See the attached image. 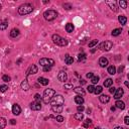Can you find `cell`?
<instances>
[{
	"mask_svg": "<svg viewBox=\"0 0 129 129\" xmlns=\"http://www.w3.org/2000/svg\"><path fill=\"white\" fill-rule=\"evenodd\" d=\"M33 11V6L29 3H24L18 7V13L20 15H26Z\"/></svg>",
	"mask_w": 129,
	"mask_h": 129,
	"instance_id": "cell-1",
	"label": "cell"
},
{
	"mask_svg": "<svg viewBox=\"0 0 129 129\" xmlns=\"http://www.w3.org/2000/svg\"><path fill=\"white\" fill-rule=\"evenodd\" d=\"M56 95V91H54V89H46L43 92V102L46 103V104H48L51 99H53V97Z\"/></svg>",
	"mask_w": 129,
	"mask_h": 129,
	"instance_id": "cell-2",
	"label": "cell"
},
{
	"mask_svg": "<svg viewBox=\"0 0 129 129\" xmlns=\"http://www.w3.org/2000/svg\"><path fill=\"white\" fill-rule=\"evenodd\" d=\"M51 39H53L54 43H56L57 46H60V47H66L68 44V40L66 38L60 36L59 34H54L51 36Z\"/></svg>",
	"mask_w": 129,
	"mask_h": 129,
	"instance_id": "cell-3",
	"label": "cell"
},
{
	"mask_svg": "<svg viewBox=\"0 0 129 129\" xmlns=\"http://www.w3.org/2000/svg\"><path fill=\"white\" fill-rule=\"evenodd\" d=\"M43 17L47 21H53L57 17V12L56 10H53V9H50L43 13Z\"/></svg>",
	"mask_w": 129,
	"mask_h": 129,
	"instance_id": "cell-4",
	"label": "cell"
},
{
	"mask_svg": "<svg viewBox=\"0 0 129 129\" xmlns=\"http://www.w3.org/2000/svg\"><path fill=\"white\" fill-rule=\"evenodd\" d=\"M64 103V99L62 95H56L53 97L50 101L51 106H63Z\"/></svg>",
	"mask_w": 129,
	"mask_h": 129,
	"instance_id": "cell-5",
	"label": "cell"
},
{
	"mask_svg": "<svg viewBox=\"0 0 129 129\" xmlns=\"http://www.w3.org/2000/svg\"><path fill=\"white\" fill-rule=\"evenodd\" d=\"M39 64L43 67H54V61L53 59H47V57H43V59L39 60Z\"/></svg>",
	"mask_w": 129,
	"mask_h": 129,
	"instance_id": "cell-6",
	"label": "cell"
},
{
	"mask_svg": "<svg viewBox=\"0 0 129 129\" xmlns=\"http://www.w3.org/2000/svg\"><path fill=\"white\" fill-rule=\"evenodd\" d=\"M112 47H113L112 41H110V40H105V41H103V43L100 44V50H105V51H108V50H111Z\"/></svg>",
	"mask_w": 129,
	"mask_h": 129,
	"instance_id": "cell-7",
	"label": "cell"
},
{
	"mask_svg": "<svg viewBox=\"0 0 129 129\" xmlns=\"http://www.w3.org/2000/svg\"><path fill=\"white\" fill-rule=\"evenodd\" d=\"M30 108H31V110H33V111L40 110V109H41V103H40V101H34V102H32L31 104H30Z\"/></svg>",
	"mask_w": 129,
	"mask_h": 129,
	"instance_id": "cell-8",
	"label": "cell"
},
{
	"mask_svg": "<svg viewBox=\"0 0 129 129\" xmlns=\"http://www.w3.org/2000/svg\"><path fill=\"white\" fill-rule=\"evenodd\" d=\"M36 73H37V67L35 66V64H31L26 71V76L34 75V74H36Z\"/></svg>",
	"mask_w": 129,
	"mask_h": 129,
	"instance_id": "cell-9",
	"label": "cell"
},
{
	"mask_svg": "<svg viewBox=\"0 0 129 129\" xmlns=\"http://www.w3.org/2000/svg\"><path fill=\"white\" fill-rule=\"evenodd\" d=\"M57 79H59L60 82H66L68 80V75L66 72H64V71H61L59 73V75H57Z\"/></svg>",
	"mask_w": 129,
	"mask_h": 129,
	"instance_id": "cell-10",
	"label": "cell"
},
{
	"mask_svg": "<svg viewBox=\"0 0 129 129\" xmlns=\"http://www.w3.org/2000/svg\"><path fill=\"white\" fill-rule=\"evenodd\" d=\"M123 94H124L123 89H122V88H118V89H116V91L114 93V98L116 100H119L122 96H123Z\"/></svg>",
	"mask_w": 129,
	"mask_h": 129,
	"instance_id": "cell-11",
	"label": "cell"
},
{
	"mask_svg": "<svg viewBox=\"0 0 129 129\" xmlns=\"http://www.w3.org/2000/svg\"><path fill=\"white\" fill-rule=\"evenodd\" d=\"M12 113H13L14 115H19L21 113V108L20 106L18 104H13L12 106Z\"/></svg>",
	"mask_w": 129,
	"mask_h": 129,
	"instance_id": "cell-12",
	"label": "cell"
},
{
	"mask_svg": "<svg viewBox=\"0 0 129 129\" xmlns=\"http://www.w3.org/2000/svg\"><path fill=\"white\" fill-rule=\"evenodd\" d=\"M106 3H107V5L111 8V10H113L114 12H117L118 8H117V5H116L115 1H106Z\"/></svg>",
	"mask_w": 129,
	"mask_h": 129,
	"instance_id": "cell-13",
	"label": "cell"
},
{
	"mask_svg": "<svg viewBox=\"0 0 129 129\" xmlns=\"http://www.w3.org/2000/svg\"><path fill=\"white\" fill-rule=\"evenodd\" d=\"M108 60L106 59V57H100V60H99V64H100V67H102V68H105V67H107L108 66Z\"/></svg>",
	"mask_w": 129,
	"mask_h": 129,
	"instance_id": "cell-14",
	"label": "cell"
},
{
	"mask_svg": "<svg viewBox=\"0 0 129 129\" xmlns=\"http://www.w3.org/2000/svg\"><path fill=\"white\" fill-rule=\"evenodd\" d=\"M20 86H21V89L23 90V91H27V90L29 89V84H28V82H27L26 79H24L23 81H22Z\"/></svg>",
	"mask_w": 129,
	"mask_h": 129,
	"instance_id": "cell-15",
	"label": "cell"
},
{
	"mask_svg": "<svg viewBox=\"0 0 129 129\" xmlns=\"http://www.w3.org/2000/svg\"><path fill=\"white\" fill-rule=\"evenodd\" d=\"M99 99H100V102L103 103V104L108 103L109 101H110V97H109L108 95H101L99 97Z\"/></svg>",
	"mask_w": 129,
	"mask_h": 129,
	"instance_id": "cell-16",
	"label": "cell"
},
{
	"mask_svg": "<svg viewBox=\"0 0 129 129\" xmlns=\"http://www.w3.org/2000/svg\"><path fill=\"white\" fill-rule=\"evenodd\" d=\"M74 91H75V92H76V93H77V94H78L79 96H81V95L84 96V95L86 94V91H85V90H84V89L82 88V87H76V88L74 89Z\"/></svg>",
	"mask_w": 129,
	"mask_h": 129,
	"instance_id": "cell-17",
	"label": "cell"
},
{
	"mask_svg": "<svg viewBox=\"0 0 129 129\" xmlns=\"http://www.w3.org/2000/svg\"><path fill=\"white\" fill-rule=\"evenodd\" d=\"M37 82L40 84V85H43V86H47V84H48V79H47V78H43V77H39V78L37 79Z\"/></svg>",
	"mask_w": 129,
	"mask_h": 129,
	"instance_id": "cell-18",
	"label": "cell"
},
{
	"mask_svg": "<svg viewBox=\"0 0 129 129\" xmlns=\"http://www.w3.org/2000/svg\"><path fill=\"white\" fill-rule=\"evenodd\" d=\"M116 105V108L118 109H121V110H123V109H125V103L123 101H120V100H117L115 103Z\"/></svg>",
	"mask_w": 129,
	"mask_h": 129,
	"instance_id": "cell-19",
	"label": "cell"
},
{
	"mask_svg": "<svg viewBox=\"0 0 129 129\" xmlns=\"http://www.w3.org/2000/svg\"><path fill=\"white\" fill-rule=\"evenodd\" d=\"M19 33H20L19 29H17V28H12L11 31H10V36H11V37H13V38H15V37H17V36H18Z\"/></svg>",
	"mask_w": 129,
	"mask_h": 129,
	"instance_id": "cell-20",
	"label": "cell"
},
{
	"mask_svg": "<svg viewBox=\"0 0 129 129\" xmlns=\"http://www.w3.org/2000/svg\"><path fill=\"white\" fill-rule=\"evenodd\" d=\"M8 26L7 20H0V30H4Z\"/></svg>",
	"mask_w": 129,
	"mask_h": 129,
	"instance_id": "cell-21",
	"label": "cell"
},
{
	"mask_svg": "<svg viewBox=\"0 0 129 129\" xmlns=\"http://www.w3.org/2000/svg\"><path fill=\"white\" fill-rule=\"evenodd\" d=\"M74 29H75V26H74L73 23H67L66 24V30H67V32L71 33V32L74 31Z\"/></svg>",
	"mask_w": 129,
	"mask_h": 129,
	"instance_id": "cell-22",
	"label": "cell"
},
{
	"mask_svg": "<svg viewBox=\"0 0 129 129\" xmlns=\"http://www.w3.org/2000/svg\"><path fill=\"white\" fill-rule=\"evenodd\" d=\"M64 63L67 64H72L74 63V59L72 57H70L69 54H66V57H64Z\"/></svg>",
	"mask_w": 129,
	"mask_h": 129,
	"instance_id": "cell-23",
	"label": "cell"
},
{
	"mask_svg": "<svg viewBox=\"0 0 129 129\" xmlns=\"http://www.w3.org/2000/svg\"><path fill=\"white\" fill-rule=\"evenodd\" d=\"M118 21L120 22V23L122 25H125L126 24V22H127V18H126V16H124V15H120L118 17Z\"/></svg>",
	"mask_w": 129,
	"mask_h": 129,
	"instance_id": "cell-24",
	"label": "cell"
},
{
	"mask_svg": "<svg viewBox=\"0 0 129 129\" xmlns=\"http://www.w3.org/2000/svg\"><path fill=\"white\" fill-rule=\"evenodd\" d=\"M51 110L54 113H61L63 111V106H51Z\"/></svg>",
	"mask_w": 129,
	"mask_h": 129,
	"instance_id": "cell-25",
	"label": "cell"
},
{
	"mask_svg": "<svg viewBox=\"0 0 129 129\" xmlns=\"http://www.w3.org/2000/svg\"><path fill=\"white\" fill-rule=\"evenodd\" d=\"M75 102L77 103L78 105H82L83 103H84V98L83 97H81V96H76L75 97Z\"/></svg>",
	"mask_w": 129,
	"mask_h": 129,
	"instance_id": "cell-26",
	"label": "cell"
},
{
	"mask_svg": "<svg viewBox=\"0 0 129 129\" xmlns=\"http://www.w3.org/2000/svg\"><path fill=\"white\" fill-rule=\"evenodd\" d=\"M7 122H6V119L3 117H0V129H4Z\"/></svg>",
	"mask_w": 129,
	"mask_h": 129,
	"instance_id": "cell-27",
	"label": "cell"
},
{
	"mask_svg": "<svg viewBox=\"0 0 129 129\" xmlns=\"http://www.w3.org/2000/svg\"><path fill=\"white\" fill-rule=\"evenodd\" d=\"M121 32H122V29H121V28H115V29L112 30L111 34L113 35V36H118V35L121 33Z\"/></svg>",
	"mask_w": 129,
	"mask_h": 129,
	"instance_id": "cell-28",
	"label": "cell"
},
{
	"mask_svg": "<svg viewBox=\"0 0 129 129\" xmlns=\"http://www.w3.org/2000/svg\"><path fill=\"white\" fill-rule=\"evenodd\" d=\"M112 84H113V80L112 79H106L104 81V87H106V88H108V87H111L112 86Z\"/></svg>",
	"mask_w": 129,
	"mask_h": 129,
	"instance_id": "cell-29",
	"label": "cell"
},
{
	"mask_svg": "<svg viewBox=\"0 0 129 129\" xmlns=\"http://www.w3.org/2000/svg\"><path fill=\"white\" fill-rule=\"evenodd\" d=\"M91 125H92V120H91V119H86V120L84 121V123H83V126L85 128H89Z\"/></svg>",
	"mask_w": 129,
	"mask_h": 129,
	"instance_id": "cell-30",
	"label": "cell"
},
{
	"mask_svg": "<svg viewBox=\"0 0 129 129\" xmlns=\"http://www.w3.org/2000/svg\"><path fill=\"white\" fill-rule=\"evenodd\" d=\"M75 119L76 120H78V121H82L83 119H84V115H83V113H77V114H75Z\"/></svg>",
	"mask_w": 129,
	"mask_h": 129,
	"instance_id": "cell-31",
	"label": "cell"
},
{
	"mask_svg": "<svg viewBox=\"0 0 129 129\" xmlns=\"http://www.w3.org/2000/svg\"><path fill=\"white\" fill-rule=\"evenodd\" d=\"M102 91H103V88L101 86H97V87H95V90H94V93L96 95H99V94H101L102 93Z\"/></svg>",
	"mask_w": 129,
	"mask_h": 129,
	"instance_id": "cell-32",
	"label": "cell"
},
{
	"mask_svg": "<svg viewBox=\"0 0 129 129\" xmlns=\"http://www.w3.org/2000/svg\"><path fill=\"white\" fill-rule=\"evenodd\" d=\"M119 5H120L121 8L126 9L127 8V1H125V0H120V1H119Z\"/></svg>",
	"mask_w": 129,
	"mask_h": 129,
	"instance_id": "cell-33",
	"label": "cell"
},
{
	"mask_svg": "<svg viewBox=\"0 0 129 129\" xmlns=\"http://www.w3.org/2000/svg\"><path fill=\"white\" fill-rule=\"evenodd\" d=\"M108 73L110 74V75H114V74L116 73V68H115L114 66L108 67Z\"/></svg>",
	"mask_w": 129,
	"mask_h": 129,
	"instance_id": "cell-34",
	"label": "cell"
},
{
	"mask_svg": "<svg viewBox=\"0 0 129 129\" xmlns=\"http://www.w3.org/2000/svg\"><path fill=\"white\" fill-rule=\"evenodd\" d=\"M86 54H84V53H82V54H79V56H78V61L79 62H82V61H84V60H86Z\"/></svg>",
	"mask_w": 129,
	"mask_h": 129,
	"instance_id": "cell-35",
	"label": "cell"
},
{
	"mask_svg": "<svg viewBox=\"0 0 129 129\" xmlns=\"http://www.w3.org/2000/svg\"><path fill=\"white\" fill-rule=\"evenodd\" d=\"M8 90V86L7 85H1L0 86V92H2V93H4L6 92Z\"/></svg>",
	"mask_w": 129,
	"mask_h": 129,
	"instance_id": "cell-36",
	"label": "cell"
},
{
	"mask_svg": "<svg viewBox=\"0 0 129 129\" xmlns=\"http://www.w3.org/2000/svg\"><path fill=\"white\" fill-rule=\"evenodd\" d=\"M91 82L93 84H97V83L99 82V77L98 76H93L92 78H91Z\"/></svg>",
	"mask_w": 129,
	"mask_h": 129,
	"instance_id": "cell-37",
	"label": "cell"
},
{
	"mask_svg": "<svg viewBox=\"0 0 129 129\" xmlns=\"http://www.w3.org/2000/svg\"><path fill=\"white\" fill-rule=\"evenodd\" d=\"M63 7L66 9V10H70V9H72V5H71L70 3H64L63 5Z\"/></svg>",
	"mask_w": 129,
	"mask_h": 129,
	"instance_id": "cell-38",
	"label": "cell"
},
{
	"mask_svg": "<svg viewBox=\"0 0 129 129\" xmlns=\"http://www.w3.org/2000/svg\"><path fill=\"white\" fill-rule=\"evenodd\" d=\"M2 81H4V82L7 83V82H9V81H11V78L9 76H7V75H4L2 77Z\"/></svg>",
	"mask_w": 129,
	"mask_h": 129,
	"instance_id": "cell-39",
	"label": "cell"
},
{
	"mask_svg": "<svg viewBox=\"0 0 129 129\" xmlns=\"http://www.w3.org/2000/svg\"><path fill=\"white\" fill-rule=\"evenodd\" d=\"M97 43H98V40H97V39H94V40H92L91 43H89V47H95Z\"/></svg>",
	"mask_w": 129,
	"mask_h": 129,
	"instance_id": "cell-40",
	"label": "cell"
},
{
	"mask_svg": "<svg viewBox=\"0 0 129 129\" xmlns=\"http://www.w3.org/2000/svg\"><path fill=\"white\" fill-rule=\"evenodd\" d=\"M56 120L57 121V122H60V123H62V122L64 121V117L62 115H57V117H56Z\"/></svg>",
	"mask_w": 129,
	"mask_h": 129,
	"instance_id": "cell-41",
	"label": "cell"
},
{
	"mask_svg": "<svg viewBox=\"0 0 129 129\" xmlns=\"http://www.w3.org/2000/svg\"><path fill=\"white\" fill-rule=\"evenodd\" d=\"M84 109H85V108H84V106H83V105H79L78 107H77V110H78L79 113H82V112L84 111Z\"/></svg>",
	"mask_w": 129,
	"mask_h": 129,
	"instance_id": "cell-42",
	"label": "cell"
},
{
	"mask_svg": "<svg viewBox=\"0 0 129 129\" xmlns=\"http://www.w3.org/2000/svg\"><path fill=\"white\" fill-rule=\"evenodd\" d=\"M94 90H95V87L93 86V85H91V86L88 87V92L89 93H94Z\"/></svg>",
	"mask_w": 129,
	"mask_h": 129,
	"instance_id": "cell-43",
	"label": "cell"
},
{
	"mask_svg": "<svg viewBox=\"0 0 129 129\" xmlns=\"http://www.w3.org/2000/svg\"><path fill=\"white\" fill-rule=\"evenodd\" d=\"M34 99H35V101H41V97L39 94H35L34 95Z\"/></svg>",
	"mask_w": 129,
	"mask_h": 129,
	"instance_id": "cell-44",
	"label": "cell"
},
{
	"mask_svg": "<svg viewBox=\"0 0 129 129\" xmlns=\"http://www.w3.org/2000/svg\"><path fill=\"white\" fill-rule=\"evenodd\" d=\"M64 89H73V85L72 84H64Z\"/></svg>",
	"mask_w": 129,
	"mask_h": 129,
	"instance_id": "cell-45",
	"label": "cell"
},
{
	"mask_svg": "<svg viewBox=\"0 0 129 129\" xmlns=\"http://www.w3.org/2000/svg\"><path fill=\"white\" fill-rule=\"evenodd\" d=\"M124 122H125V124H126V125H129V116H125Z\"/></svg>",
	"mask_w": 129,
	"mask_h": 129,
	"instance_id": "cell-46",
	"label": "cell"
},
{
	"mask_svg": "<svg viewBox=\"0 0 129 129\" xmlns=\"http://www.w3.org/2000/svg\"><path fill=\"white\" fill-rule=\"evenodd\" d=\"M115 91H116V89L114 88V87H110V89H109V92H110L111 94H114Z\"/></svg>",
	"mask_w": 129,
	"mask_h": 129,
	"instance_id": "cell-47",
	"label": "cell"
},
{
	"mask_svg": "<svg viewBox=\"0 0 129 129\" xmlns=\"http://www.w3.org/2000/svg\"><path fill=\"white\" fill-rule=\"evenodd\" d=\"M50 69H51L50 67H43V71H44V72H50Z\"/></svg>",
	"mask_w": 129,
	"mask_h": 129,
	"instance_id": "cell-48",
	"label": "cell"
},
{
	"mask_svg": "<svg viewBox=\"0 0 129 129\" xmlns=\"http://www.w3.org/2000/svg\"><path fill=\"white\" fill-rule=\"evenodd\" d=\"M93 76H94V75H93V73H88V74H87V76H86V77H87V78H88V79H91Z\"/></svg>",
	"mask_w": 129,
	"mask_h": 129,
	"instance_id": "cell-49",
	"label": "cell"
},
{
	"mask_svg": "<svg viewBox=\"0 0 129 129\" xmlns=\"http://www.w3.org/2000/svg\"><path fill=\"white\" fill-rule=\"evenodd\" d=\"M123 70H124V67H123V66H122V67H120V68H119V71H118V72H119V73H120V74H121L122 72H123Z\"/></svg>",
	"mask_w": 129,
	"mask_h": 129,
	"instance_id": "cell-50",
	"label": "cell"
},
{
	"mask_svg": "<svg viewBox=\"0 0 129 129\" xmlns=\"http://www.w3.org/2000/svg\"><path fill=\"white\" fill-rule=\"evenodd\" d=\"M10 123H11L12 125L16 124V120H15V119H11V120H10Z\"/></svg>",
	"mask_w": 129,
	"mask_h": 129,
	"instance_id": "cell-51",
	"label": "cell"
},
{
	"mask_svg": "<svg viewBox=\"0 0 129 129\" xmlns=\"http://www.w3.org/2000/svg\"><path fill=\"white\" fill-rule=\"evenodd\" d=\"M80 84H81V85H85V84H86V81H85V80H80Z\"/></svg>",
	"mask_w": 129,
	"mask_h": 129,
	"instance_id": "cell-52",
	"label": "cell"
},
{
	"mask_svg": "<svg viewBox=\"0 0 129 129\" xmlns=\"http://www.w3.org/2000/svg\"><path fill=\"white\" fill-rule=\"evenodd\" d=\"M114 129H124L123 127H121V126H117V127H115Z\"/></svg>",
	"mask_w": 129,
	"mask_h": 129,
	"instance_id": "cell-53",
	"label": "cell"
},
{
	"mask_svg": "<svg viewBox=\"0 0 129 129\" xmlns=\"http://www.w3.org/2000/svg\"><path fill=\"white\" fill-rule=\"evenodd\" d=\"M111 111H115V107H111Z\"/></svg>",
	"mask_w": 129,
	"mask_h": 129,
	"instance_id": "cell-54",
	"label": "cell"
},
{
	"mask_svg": "<svg viewBox=\"0 0 129 129\" xmlns=\"http://www.w3.org/2000/svg\"><path fill=\"white\" fill-rule=\"evenodd\" d=\"M125 85H126V86H127V87H128V86H129V84H128V82H127V81H126V82H125Z\"/></svg>",
	"mask_w": 129,
	"mask_h": 129,
	"instance_id": "cell-55",
	"label": "cell"
},
{
	"mask_svg": "<svg viewBox=\"0 0 129 129\" xmlns=\"http://www.w3.org/2000/svg\"><path fill=\"white\" fill-rule=\"evenodd\" d=\"M1 8H2V5H1V4H0V10H1Z\"/></svg>",
	"mask_w": 129,
	"mask_h": 129,
	"instance_id": "cell-56",
	"label": "cell"
},
{
	"mask_svg": "<svg viewBox=\"0 0 129 129\" xmlns=\"http://www.w3.org/2000/svg\"><path fill=\"white\" fill-rule=\"evenodd\" d=\"M95 129H100V128H99V127H96V128H95Z\"/></svg>",
	"mask_w": 129,
	"mask_h": 129,
	"instance_id": "cell-57",
	"label": "cell"
},
{
	"mask_svg": "<svg viewBox=\"0 0 129 129\" xmlns=\"http://www.w3.org/2000/svg\"><path fill=\"white\" fill-rule=\"evenodd\" d=\"M0 102H1V98H0Z\"/></svg>",
	"mask_w": 129,
	"mask_h": 129,
	"instance_id": "cell-58",
	"label": "cell"
}]
</instances>
